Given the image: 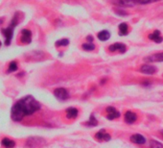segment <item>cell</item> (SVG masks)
<instances>
[{
	"label": "cell",
	"instance_id": "cell-5",
	"mask_svg": "<svg viewBox=\"0 0 163 148\" xmlns=\"http://www.w3.org/2000/svg\"><path fill=\"white\" fill-rule=\"evenodd\" d=\"M107 118L110 119V120H112L114 118H118L120 117V113L115 108L111 107V106H110V107L107 108Z\"/></svg>",
	"mask_w": 163,
	"mask_h": 148
},
{
	"label": "cell",
	"instance_id": "cell-26",
	"mask_svg": "<svg viewBox=\"0 0 163 148\" xmlns=\"http://www.w3.org/2000/svg\"><path fill=\"white\" fill-rule=\"evenodd\" d=\"M87 40L89 41V43H91V41L93 40V38H92V37H91V36H88V37H87Z\"/></svg>",
	"mask_w": 163,
	"mask_h": 148
},
{
	"label": "cell",
	"instance_id": "cell-19",
	"mask_svg": "<svg viewBox=\"0 0 163 148\" xmlns=\"http://www.w3.org/2000/svg\"><path fill=\"white\" fill-rule=\"evenodd\" d=\"M82 48L85 50V51H92V50L95 49V45L92 43H84L82 45Z\"/></svg>",
	"mask_w": 163,
	"mask_h": 148
},
{
	"label": "cell",
	"instance_id": "cell-16",
	"mask_svg": "<svg viewBox=\"0 0 163 148\" xmlns=\"http://www.w3.org/2000/svg\"><path fill=\"white\" fill-rule=\"evenodd\" d=\"M110 33L107 30H103L100 32V33H98V39L103 41L107 40L110 39Z\"/></svg>",
	"mask_w": 163,
	"mask_h": 148
},
{
	"label": "cell",
	"instance_id": "cell-29",
	"mask_svg": "<svg viewBox=\"0 0 163 148\" xmlns=\"http://www.w3.org/2000/svg\"><path fill=\"white\" fill-rule=\"evenodd\" d=\"M161 133H162V135H163V131H162V132H161Z\"/></svg>",
	"mask_w": 163,
	"mask_h": 148
},
{
	"label": "cell",
	"instance_id": "cell-15",
	"mask_svg": "<svg viewBox=\"0 0 163 148\" xmlns=\"http://www.w3.org/2000/svg\"><path fill=\"white\" fill-rule=\"evenodd\" d=\"M1 144L5 148H13L16 145V142L12 140H10V138H4L1 141Z\"/></svg>",
	"mask_w": 163,
	"mask_h": 148
},
{
	"label": "cell",
	"instance_id": "cell-3",
	"mask_svg": "<svg viewBox=\"0 0 163 148\" xmlns=\"http://www.w3.org/2000/svg\"><path fill=\"white\" fill-rule=\"evenodd\" d=\"M45 143V141L40 138H30L28 141H27L26 144L27 146H29L31 148H36L38 146H41Z\"/></svg>",
	"mask_w": 163,
	"mask_h": 148
},
{
	"label": "cell",
	"instance_id": "cell-27",
	"mask_svg": "<svg viewBox=\"0 0 163 148\" xmlns=\"http://www.w3.org/2000/svg\"><path fill=\"white\" fill-rule=\"evenodd\" d=\"M105 82H106V80H102V81H101V84H104Z\"/></svg>",
	"mask_w": 163,
	"mask_h": 148
},
{
	"label": "cell",
	"instance_id": "cell-28",
	"mask_svg": "<svg viewBox=\"0 0 163 148\" xmlns=\"http://www.w3.org/2000/svg\"><path fill=\"white\" fill-rule=\"evenodd\" d=\"M0 46H1V41H0Z\"/></svg>",
	"mask_w": 163,
	"mask_h": 148
},
{
	"label": "cell",
	"instance_id": "cell-20",
	"mask_svg": "<svg viewBox=\"0 0 163 148\" xmlns=\"http://www.w3.org/2000/svg\"><path fill=\"white\" fill-rule=\"evenodd\" d=\"M17 70V64L15 61H13L10 63L9 64V68H8V72H13V71H16Z\"/></svg>",
	"mask_w": 163,
	"mask_h": 148
},
{
	"label": "cell",
	"instance_id": "cell-9",
	"mask_svg": "<svg viewBox=\"0 0 163 148\" xmlns=\"http://www.w3.org/2000/svg\"><path fill=\"white\" fill-rule=\"evenodd\" d=\"M140 72H142L144 74H147V75H151L156 72V68L150 64H144L141 67H140Z\"/></svg>",
	"mask_w": 163,
	"mask_h": 148
},
{
	"label": "cell",
	"instance_id": "cell-12",
	"mask_svg": "<svg viewBox=\"0 0 163 148\" xmlns=\"http://www.w3.org/2000/svg\"><path fill=\"white\" fill-rule=\"evenodd\" d=\"M149 39H150L151 40H153L156 43H160L161 41L163 40L162 37L160 36V32L158 30H156L153 34L149 35Z\"/></svg>",
	"mask_w": 163,
	"mask_h": 148
},
{
	"label": "cell",
	"instance_id": "cell-11",
	"mask_svg": "<svg viewBox=\"0 0 163 148\" xmlns=\"http://www.w3.org/2000/svg\"><path fill=\"white\" fill-rule=\"evenodd\" d=\"M130 141L133 143H136V144H144L146 142V138H145L142 135L140 134H135L130 137Z\"/></svg>",
	"mask_w": 163,
	"mask_h": 148
},
{
	"label": "cell",
	"instance_id": "cell-24",
	"mask_svg": "<svg viewBox=\"0 0 163 148\" xmlns=\"http://www.w3.org/2000/svg\"><path fill=\"white\" fill-rule=\"evenodd\" d=\"M17 23H19V16H17V13H16L15 15V16H13L12 22H11V27L15 28V27L17 25Z\"/></svg>",
	"mask_w": 163,
	"mask_h": 148
},
{
	"label": "cell",
	"instance_id": "cell-13",
	"mask_svg": "<svg viewBox=\"0 0 163 148\" xmlns=\"http://www.w3.org/2000/svg\"><path fill=\"white\" fill-rule=\"evenodd\" d=\"M145 60L148 62H163V53H156V54H153L152 56L148 57V58H145Z\"/></svg>",
	"mask_w": 163,
	"mask_h": 148
},
{
	"label": "cell",
	"instance_id": "cell-14",
	"mask_svg": "<svg viewBox=\"0 0 163 148\" xmlns=\"http://www.w3.org/2000/svg\"><path fill=\"white\" fill-rule=\"evenodd\" d=\"M78 115V110L75 108H68L66 110V117L69 119H73Z\"/></svg>",
	"mask_w": 163,
	"mask_h": 148
},
{
	"label": "cell",
	"instance_id": "cell-25",
	"mask_svg": "<svg viewBox=\"0 0 163 148\" xmlns=\"http://www.w3.org/2000/svg\"><path fill=\"white\" fill-rule=\"evenodd\" d=\"M115 13H117L120 16H125V15H127V13L124 10H118V9H117V10H115Z\"/></svg>",
	"mask_w": 163,
	"mask_h": 148
},
{
	"label": "cell",
	"instance_id": "cell-6",
	"mask_svg": "<svg viewBox=\"0 0 163 148\" xmlns=\"http://www.w3.org/2000/svg\"><path fill=\"white\" fill-rule=\"evenodd\" d=\"M108 50L110 52H115V51H119L120 53H124L126 51V45L120 43H116L111 44L110 47H108Z\"/></svg>",
	"mask_w": 163,
	"mask_h": 148
},
{
	"label": "cell",
	"instance_id": "cell-21",
	"mask_svg": "<svg viewBox=\"0 0 163 148\" xmlns=\"http://www.w3.org/2000/svg\"><path fill=\"white\" fill-rule=\"evenodd\" d=\"M116 5H121V6H133L135 3L134 1H118V2H114Z\"/></svg>",
	"mask_w": 163,
	"mask_h": 148
},
{
	"label": "cell",
	"instance_id": "cell-7",
	"mask_svg": "<svg viewBox=\"0 0 163 148\" xmlns=\"http://www.w3.org/2000/svg\"><path fill=\"white\" fill-rule=\"evenodd\" d=\"M21 41L23 43H30L32 40V33L29 29H23L21 31Z\"/></svg>",
	"mask_w": 163,
	"mask_h": 148
},
{
	"label": "cell",
	"instance_id": "cell-4",
	"mask_svg": "<svg viewBox=\"0 0 163 148\" xmlns=\"http://www.w3.org/2000/svg\"><path fill=\"white\" fill-rule=\"evenodd\" d=\"M2 34L5 36L6 38V41H5V44L6 45H10L11 43V40L13 39V28L11 26L7 27L5 29H2Z\"/></svg>",
	"mask_w": 163,
	"mask_h": 148
},
{
	"label": "cell",
	"instance_id": "cell-22",
	"mask_svg": "<svg viewBox=\"0 0 163 148\" xmlns=\"http://www.w3.org/2000/svg\"><path fill=\"white\" fill-rule=\"evenodd\" d=\"M150 147L151 148H163V145H162V143H160L159 141L153 140L150 141Z\"/></svg>",
	"mask_w": 163,
	"mask_h": 148
},
{
	"label": "cell",
	"instance_id": "cell-1",
	"mask_svg": "<svg viewBox=\"0 0 163 148\" xmlns=\"http://www.w3.org/2000/svg\"><path fill=\"white\" fill-rule=\"evenodd\" d=\"M40 109V104L32 95H27L19 99L13 106L11 117L13 121H21L26 115H30Z\"/></svg>",
	"mask_w": 163,
	"mask_h": 148
},
{
	"label": "cell",
	"instance_id": "cell-10",
	"mask_svg": "<svg viewBox=\"0 0 163 148\" xmlns=\"http://www.w3.org/2000/svg\"><path fill=\"white\" fill-rule=\"evenodd\" d=\"M137 119V115L135 114L133 112H130V111H128L125 114V121L128 124H132L133 122L136 121Z\"/></svg>",
	"mask_w": 163,
	"mask_h": 148
},
{
	"label": "cell",
	"instance_id": "cell-8",
	"mask_svg": "<svg viewBox=\"0 0 163 148\" xmlns=\"http://www.w3.org/2000/svg\"><path fill=\"white\" fill-rule=\"evenodd\" d=\"M95 138H97L98 141H108L110 140V136L106 132V130H101L99 131L96 135H95Z\"/></svg>",
	"mask_w": 163,
	"mask_h": 148
},
{
	"label": "cell",
	"instance_id": "cell-17",
	"mask_svg": "<svg viewBox=\"0 0 163 148\" xmlns=\"http://www.w3.org/2000/svg\"><path fill=\"white\" fill-rule=\"evenodd\" d=\"M128 31H129V28H128L127 23H121V24L119 25V35L120 36L128 35Z\"/></svg>",
	"mask_w": 163,
	"mask_h": 148
},
{
	"label": "cell",
	"instance_id": "cell-23",
	"mask_svg": "<svg viewBox=\"0 0 163 148\" xmlns=\"http://www.w3.org/2000/svg\"><path fill=\"white\" fill-rule=\"evenodd\" d=\"M56 46H66L69 44V40L67 39H62V40H60L56 41Z\"/></svg>",
	"mask_w": 163,
	"mask_h": 148
},
{
	"label": "cell",
	"instance_id": "cell-18",
	"mask_svg": "<svg viewBox=\"0 0 163 148\" xmlns=\"http://www.w3.org/2000/svg\"><path fill=\"white\" fill-rule=\"evenodd\" d=\"M87 126H97L98 125V121L96 120V118H95V117L93 114L90 115V118L89 120L87 122Z\"/></svg>",
	"mask_w": 163,
	"mask_h": 148
},
{
	"label": "cell",
	"instance_id": "cell-2",
	"mask_svg": "<svg viewBox=\"0 0 163 148\" xmlns=\"http://www.w3.org/2000/svg\"><path fill=\"white\" fill-rule=\"evenodd\" d=\"M54 95H55L59 100H66L69 98V93L63 87H59L54 90Z\"/></svg>",
	"mask_w": 163,
	"mask_h": 148
}]
</instances>
